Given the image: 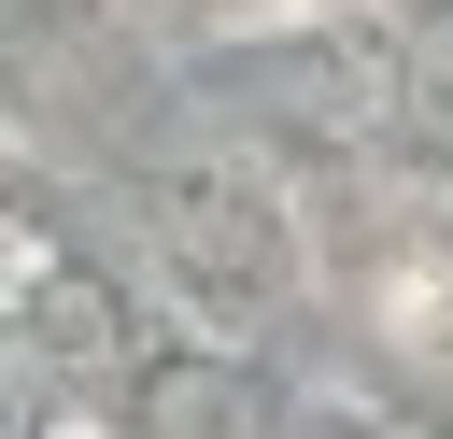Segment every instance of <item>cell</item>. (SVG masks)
<instances>
[{"label":"cell","instance_id":"7a4b0ae2","mask_svg":"<svg viewBox=\"0 0 453 439\" xmlns=\"http://www.w3.org/2000/svg\"><path fill=\"white\" fill-rule=\"evenodd\" d=\"M368 439H425V425H368Z\"/></svg>","mask_w":453,"mask_h":439},{"label":"cell","instance_id":"6da1fadb","mask_svg":"<svg viewBox=\"0 0 453 439\" xmlns=\"http://www.w3.org/2000/svg\"><path fill=\"white\" fill-rule=\"evenodd\" d=\"M28 411H42V368H28V340L0 326V439H28Z\"/></svg>","mask_w":453,"mask_h":439}]
</instances>
